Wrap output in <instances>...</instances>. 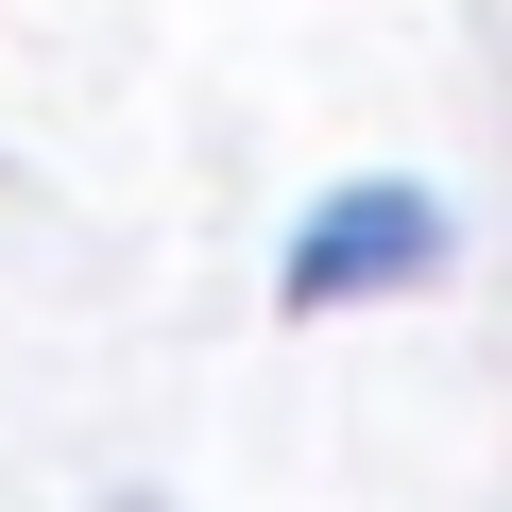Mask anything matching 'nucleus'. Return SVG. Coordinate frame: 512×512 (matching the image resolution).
<instances>
[{
    "mask_svg": "<svg viewBox=\"0 0 512 512\" xmlns=\"http://www.w3.org/2000/svg\"><path fill=\"white\" fill-rule=\"evenodd\" d=\"M410 274H444V205L427 188H342L291 239V308H359V291H410Z\"/></svg>",
    "mask_w": 512,
    "mask_h": 512,
    "instance_id": "obj_1",
    "label": "nucleus"
}]
</instances>
